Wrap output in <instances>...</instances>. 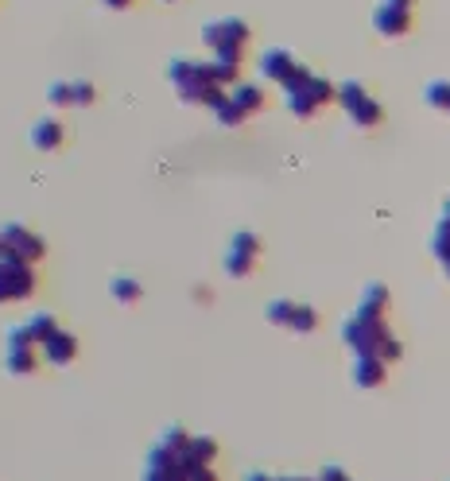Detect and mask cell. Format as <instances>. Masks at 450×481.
Masks as SVG:
<instances>
[{
	"mask_svg": "<svg viewBox=\"0 0 450 481\" xmlns=\"http://www.w3.org/2000/svg\"><path fill=\"white\" fill-rule=\"evenodd\" d=\"M202 43L210 47L214 58H229V63H241V51L249 43V24L237 20V16H222V20H210L202 27Z\"/></svg>",
	"mask_w": 450,
	"mask_h": 481,
	"instance_id": "cell-3",
	"label": "cell"
},
{
	"mask_svg": "<svg viewBox=\"0 0 450 481\" xmlns=\"http://www.w3.org/2000/svg\"><path fill=\"white\" fill-rule=\"evenodd\" d=\"M32 296H35V268L27 260L0 256V307L16 299H32Z\"/></svg>",
	"mask_w": 450,
	"mask_h": 481,
	"instance_id": "cell-7",
	"label": "cell"
},
{
	"mask_svg": "<svg viewBox=\"0 0 450 481\" xmlns=\"http://www.w3.org/2000/svg\"><path fill=\"white\" fill-rule=\"evenodd\" d=\"M105 8H128V0H101Z\"/></svg>",
	"mask_w": 450,
	"mask_h": 481,
	"instance_id": "cell-29",
	"label": "cell"
},
{
	"mask_svg": "<svg viewBox=\"0 0 450 481\" xmlns=\"http://www.w3.org/2000/svg\"><path fill=\"white\" fill-rule=\"evenodd\" d=\"M388 307H373V303H357V311L342 323V342L354 349V354H381V346L392 338L388 330Z\"/></svg>",
	"mask_w": 450,
	"mask_h": 481,
	"instance_id": "cell-2",
	"label": "cell"
},
{
	"mask_svg": "<svg viewBox=\"0 0 450 481\" xmlns=\"http://www.w3.org/2000/svg\"><path fill=\"white\" fill-rule=\"evenodd\" d=\"M388 376V361L381 354H361L354 361V385L357 388H381Z\"/></svg>",
	"mask_w": 450,
	"mask_h": 481,
	"instance_id": "cell-13",
	"label": "cell"
},
{
	"mask_svg": "<svg viewBox=\"0 0 450 481\" xmlns=\"http://www.w3.org/2000/svg\"><path fill=\"white\" fill-rule=\"evenodd\" d=\"M318 481H354L350 474H345L342 470V466H326V470L323 474H318Z\"/></svg>",
	"mask_w": 450,
	"mask_h": 481,
	"instance_id": "cell-27",
	"label": "cell"
},
{
	"mask_svg": "<svg viewBox=\"0 0 450 481\" xmlns=\"http://www.w3.org/2000/svg\"><path fill=\"white\" fill-rule=\"evenodd\" d=\"M237 66H241V63H229V58H210V78L229 90V85L241 82V78H237Z\"/></svg>",
	"mask_w": 450,
	"mask_h": 481,
	"instance_id": "cell-21",
	"label": "cell"
},
{
	"mask_svg": "<svg viewBox=\"0 0 450 481\" xmlns=\"http://www.w3.org/2000/svg\"><path fill=\"white\" fill-rule=\"evenodd\" d=\"M373 27L385 39H400L412 27V0H376L373 8Z\"/></svg>",
	"mask_w": 450,
	"mask_h": 481,
	"instance_id": "cell-10",
	"label": "cell"
},
{
	"mask_svg": "<svg viewBox=\"0 0 450 481\" xmlns=\"http://www.w3.org/2000/svg\"><path fill=\"white\" fill-rule=\"evenodd\" d=\"M27 330H32V338H35V342L43 346V342H47L55 330H59V323H55V315L39 311V315H32V318H27Z\"/></svg>",
	"mask_w": 450,
	"mask_h": 481,
	"instance_id": "cell-23",
	"label": "cell"
},
{
	"mask_svg": "<svg viewBox=\"0 0 450 481\" xmlns=\"http://www.w3.org/2000/svg\"><path fill=\"white\" fill-rule=\"evenodd\" d=\"M260 75H265L268 82H275L280 90H292V85H299L303 78L311 75V70L303 66L292 51H284V47H268L265 55H260Z\"/></svg>",
	"mask_w": 450,
	"mask_h": 481,
	"instance_id": "cell-8",
	"label": "cell"
},
{
	"mask_svg": "<svg viewBox=\"0 0 450 481\" xmlns=\"http://www.w3.org/2000/svg\"><path fill=\"white\" fill-rule=\"evenodd\" d=\"M284 94H287V109L307 121V116H315L323 105L338 101V85H330L326 78H318V75H307L299 85H292V90H284Z\"/></svg>",
	"mask_w": 450,
	"mask_h": 481,
	"instance_id": "cell-5",
	"label": "cell"
},
{
	"mask_svg": "<svg viewBox=\"0 0 450 481\" xmlns=\"http://www.w3.org/2000/svg\"><path fill=\"white\" fill-rule=\"evenodd\" d=\"M94 82H70V105H94Z\"/></svg>",
	"mask_w": 450,
	"mask_h": 481,
	"instance_id": "cell-24",
	"label": "cell"
},
{
	"mask_svg": "<svg viewBox=\"0 0 450 481\" xmlns=\"http://www.w3.org/2000/svg\"><path fill=\"white\" fill-rule=\"evenodd\" d=\"M400 354H404V346H400V338H388V342L381 346V357H385V361H400Z\"/></svg>",
	"mask_w": 450,
	"mask_h": 481,
	"instance_id": "cell-26",
	"label": "cell"
},
{
	"mask_svg": "<svg viewBox=\"0 0 450 481\" xmlns=\"http://www.w3.org/2000/svg\"><path fill=\"white\" fill-rule=\"evenodd\" d=\"M109 291H113V299H117V303H128V307L144 299V287H140V280H133V276H113Z\"/></svg>",
	"mask_w": 450,
	"mask_h": 481,
	"instance_id": "cell-18",
	"label": "cell"
},
{
	"mask_svg": "<svg viewBox=\"0 0 450 481\" xmlns=\"http://www.w3.org/2000/svg\"><path fill=\"white\" fill-rule=\"evenodd\" d=\"M144 481H186V458L183 450H171L155 443L144 458Z\"/></svg>",
	"mask_w": 450,
	"mask_h": 481,
	"instance_id": "cell-9",
	"label": "cell"
},
{
	"mask_svg": "<svg viewBox=\"0 0 450 481\" xmlns=\"http://www.w3.org/2000/svg\"><path fill=\"white\" fill-rule=\"evenodd\" d=\"M39 349H43V357H47V361H51V366H70V361H75V357H78V349H82V342H78V338H75V334H70V330H55V334H51V338H47V342H43Z\"/></svg>",
	"mask_w": 450,
	"mask_h": 481,
	"instance_id": "cell-12",
	"label": "cell"
},
{
	"mask_svg": "<svg viewBox=\"0 0 450 481\" xmlns=\"http://www.w3.org/2000/svg\"><path fill=\"white\" fill-rule=\"evenodd\" d=\"M183 455H186V458H195V462H210V466H214V458H217V443L210 439V435H191V443H186Z\"/></svg>",
	"mask_w": 450,
	"mask_h": 481,
	"instance_id": "cell-19",
	"label": "cell"
},
{
	"mask_svg": "<svg viewBox=\"0 0 450 481\" xmlns=\"http://www.w3.org/2000/svg\"><path fill=\"white\" fill-rule=\"evenodd\" d=\"M275 481H315V477H295V474H284V477H275Z\"/></svg>",
	"mask_w": 450,
	"mask_h": 481,
	"instance_id": "cell-30",
	"label": "cell"
},
{
	"mask_svg": "<svg viewBox=\"0 0 450 481\" xmlns=\"http://www.w3.org/2000/svg\"><path fill=\"white\" fill-rule=\"evenodd\" d=\"M338 105L345 109V116L357 125V128H376L385 121V109H381V101H376L365 85L361 82H342L338 85Z\"/></svg>",
	"mask_w": 450,
	"mask_h": 481,
	"instance_id": "cell-4",
	"label": "cell"
},
{
	"mask_svg": "<svg viewBox=\"0 0 450 481\" xmlns=\"http://www.w3.org/2000/svg\"><path fill=\"white\" fill-rule=\"evenodd\" d=\"M260 260V237L249 229H241L234 241H229V253H225V276H234V280H245Z\"/></svg>",
	"mask_w": 450,
	"mask_h": 481,
	"instance_id": "cell-11",
	"label": "cell"
},
{
	"mask_svg": "<svg viewBox=\"0 0 450 481\" xmlns=\"http://www.w3.org/2000/svg\"><path fill=\"white\" fill-rule=\"evenodd\" d=\"M229 97H234L245 113H260V109H265V90H260V85H253V82L229 85Z\"/></svg>",
	"mask_w": 450,
	"mask_h": 481,
	"instance_id": "cell-16",
	"label": "cell"
},
{
	"mask_svg": "<svg viewBox=\"0 0 450 481\" xmlns=\"http://www.w3.org/2000/svg\"><path fill=\"white\" fill-rule=\"evenodd\" d=\"M5 369L12 376H32L39 369V346H8L5 349Z\"/></svg>",
	"mask_w": 450,
	"mask_h": 481,
	"instance_id": "cell-14",
	"label": "cell"
},
{
	"mask_svg": "<svg viewBox=\"0 0 450 481\" xmlns=\"http://www.w3.org/2000/svg\"><path fill=\"white\" fill-rule=\"evenodd\" d=\"M47 101H51V105H70V82H51L47 85Z\"/></svg>",
	"mask_w": 450,
	"mask_h": 481,
	"instance_id": "cell-25",
	"label": "cell"
},
{
	"mask_svg": "<svg viewBox=\"0 0 450 481\" xmlns=\"http://www.w3.org/2000/svg\"><path fill=\"white\" fill-rule=\"evenodd\" d=\"M32 148L35 152H55V148H63V125L55 121V116H43V121L32 125Z\"/></svg>",
	"mask_w": 450,
	"mask_h": 481,
	"instance_id": "cell-15",
	"label": "cell"
},
{
	"mask_svg": "<svg viewBox=\"0 0 450 481\" xmlns=\"http://www.w3.org/2000/svg\"><path fill=\"white\" fill-rule=\"evenodd\" d=\"M424 101L431 109H439V113H450V82L439 78V82H427L424 85Z\"/></svg>",
	"mask_w": 450,
	"mask_h": 481,
	"instance_id": "cell-20",
	"label": "cell"
},
{
	"mask_svg": "<svg viewBox=\"0 0 450 481\" xmlns=\"http://www.w3.org/2000/svg\"><path fill=\"white\" fill-rule=\"evenodd\" d=\"M167 78L179 90L183 101H191V105H206L210 113L229 97L225 85H217L210 78V63H198V58H171Z\"/></svg>",
	"mask_w": 450,
	"mask_h": 481,
	"instance_id": "cell-1",
	"label": "cell"
},
{
	"mask_svg": "<svg viewBox=\"0 0 450 481\" xmlns=\"http://www.w3.org/2000/svg\"><path fill=\"white\" fill-rule=\"evenodd\" d=\"M164 5H171V0H164Z\"/></svg>",
	"mask_w": 450,
	"mask_h": 481,
	"instance_id": "cell-31",
	"label": "cell"
},
{
	"mask_svg": "<svg viewBox=\"0 0 450 481\" xmlns=\"http://www.w3.org/2000/svg\"><path fill=\"white\" fill-rule=\"evenodd\" d=\"M214 116H217V125H222V128H237V125H245V116H249V113H245L234 97H225L222 105L214 109Z\"/></svg>",
	"mask_w": 450,
	"mask_h": 481,
	"instance_id": "cell-22",
	"label": "cell"
},
{
	"mask_svg": "<svg viewBox=\"0 0 450 481\" xmlns=\"http://www.w3.org/2000/svg\"><path fill=\"white\" fill-rule=\"evenodd\" d=\"M245 481H275V477H268V474H260V470H253L249 477H245Z\"/></svg>",
	"mask_w": 450,
	"mask_h": 481,
	"instance_id": "cell-28",
	"label": "cell"
},
{
	"mask_svg": "<svg viewBox=\"0 0 450 481\" xmlns=\"http://www.w3.org/2000/svg\"><path fill=\"white\" fill-rule=\"evenodd\" d=\"M287 330H299V334H311L318 326V311L311 307V303H295L292 299V307H287Z\"/></svg>",
	"mask_w": 450,
	"mask_h": 481,
	"instance_id": "cell-17",
	"label": "cell"
},
{
	"mask_svg": "<svg viewBox=\"0 0 450 481\" xmlns=\"http://www.w3.org/2000/svg\"><path fill=\"white\" fill-rule=\"evenodd\" d=\"M0 256H12V260H27V265H39L47 256V241L32 233L20 222H8L0 225Z\"/></svg>",
	"mask_w": 450,
	"mask_h": 481,
	"instance_id": "cell-6",
	"label": "cell"
}]
</instances>
